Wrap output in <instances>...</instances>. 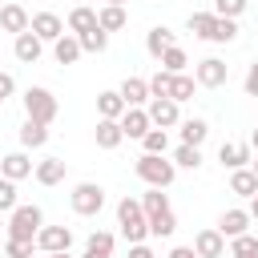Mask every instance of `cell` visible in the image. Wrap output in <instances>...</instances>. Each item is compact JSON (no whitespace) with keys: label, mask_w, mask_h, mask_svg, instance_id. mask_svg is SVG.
<instances>
[{"label":"cell","mask_w":258,"mask_h":258,"mask_svg":"<svg viewBox=\"0 0 258 258\" xmlns=\"http://www.w3.org/2000/svg\"><path fill=\"white\" fill-rule=\"evenodd\" d=\"M133 173H137L145 185H157V189H165V185H173V177H177V165H173L165 153H141V157L133 161Z\"/></svg>","instance_id":"1"},{"label":"cell","mask_w":258,"mask_h":258,"mask_svg":"<svg viewBox=\"0 0 258 258\" xmlns=\"http://www.w3.org/2000/svg\"><path fill=\"white\" fill-rule=\"evenodd\" d=\"M117 226H121V238L133 246V242H145L149 238V226H145V210H141V202L137 198H121L117 202Z\"/></svg>","instance_id":"2"},{"label":"cell","mask_w":258,"mask_h":258,"mask_svg":"<svg viewBox=\"0 0 258 258\" xmlns=\"http://www.w3.org/2000/svg\"><path fill=\"white\" fill-rule=\"evenodd\" d=\"M44 226V214H40V206H16L12 214H8V222H4V238H20V242H36V230Z\"/></svg>","instance_id":"3"},{"label":"cell","mask_w":258,"mask_h":258,"mask_svg":"<svg viewBox=\"0 0 258 258\" xmlns=\"http://www.w3.org/2000/svg\"><path fill=\"white\" fill-rule=\"evenodd\" d=\"M69 206H73V214H81V218H97V214L105 210V189H101L97 181H77L73 194H69Z\"/></svg>","instance_id":"4"},{"label":"cell","mask_w":258,"mask_h":258,"mask_svg":"<svg viewBox=\"0 0 258 258\" xmlns=\"http://www.w3.org/2000/svg\"><path fill=\"white\" fill-rule=\"evenodd\" d=\"M24 117H32V121H40V125H52V121H56V97H52L44 85L24 89Z\"/></svg>","instance_id":"5"},{"label":"cell","mask_w":258,"mask_h":258,"mask_svg":"<svg viewBox=\"0 0 258 258\" xmlns=\"http://www.w3.org/2000/svg\"><path fill=\"white\" fill-rule=\"evenodd\" d=\"M194 81H198V89H222L230 81V64L222 56H206L194 64Z\"/></svg>","instance_id":"6"},{"label":"cell","mask_w":258,"mask_h":258,"mask_svg":"<svg viewBox=\"0 0 258 258\" xmlns=\"http://www.w3.org/2000/svg\"><path fill=\"white\" fill-rule=\"evenodd\" d=\"M145 113H149V121H153L157 129H173V125L181 121V105L169 101V97H149Z\"/></svg>","instance_id":"7"},{"label":"cell","mask_w":258,"mask_h":258,"mask_svg":"<svg viewBox=\"0 0 258 258\" xmlns=\"http://www.w3.org/2000/svg\"><path fill=\"white\" fill-rule=\"evenodd\" d=\"M73 246V230L69 226H40L36 230V250L40 254H56V250H69Z\"/></svg>","instance_id":"8"},{"label":"cell","mask_w":258,"mask_h":258,"mask_svg":"<svg viewBox=\"0 0 258 258\" xmlns=\"http://www.w3.org/2000/svg\"><path fill=\"white\" fill-rule=\"evenodd\" d=\"M149 129H153V121H149L145 105H129V109L121 113V133H125L129 141H141V137H145Z\"/></svg>","instance_id":"9"},{"label":"cell","mask_w":258,"mask_h":258,"mask_svg":"<svg viewBox=\"0 0 258 258\" xmlns=\"http://www.w3.org/2000/svg\"><path fill=\"white\" fill-rule=\"evenodd\" d=\"M32 157L24 153V149H12V153H4L0 157V177H8V181H24V177H32Z\"/></svg>","instance_id":"10"},{"label":"cell","mask_w":258,"mask_h":258,"mask_svg":"<svg viewBox=\"0 0 258 258\" xmlns=\"http://www.w3.org/2000/svg\"><path fill=\"white\" fill-rule=\"evenodd\" d=\"M250 157H254L250 141H222V145H218L222 169H242V165H250Z\"/></svg>","instance_id":"11"},{"label":"cell","mask_w":258,"mask_h":258,"mask_svg":"<svg viewBox=\"0 0 258 258\" xmlns=\"http://www.w3.org/2000/svg\"><path fill=\"white\" fill-rule=\"evenodd\" d=\"M194 254L198 258H226V238L218 234V226L194 234Z\"/></svg>","instance_id":"12"},{"label":"cell","mask_w":258,"mask_h":258,"mask_svg":"<svg viewBox=\"0 0 258 258\" xmlns=\"http://www.w3.org/2000/svg\"><path fill=\"white\" fill-rule=\"evenodd\" d=\"M254 222H250V214L242 210V206H234V210H222V218H218V234L230 242V238H238V234H246Z\"/></svg>","instance_id":"13"},{"label":"cell","mask_w":258,"mask_h":258,"mask_svg":"<svg viewBox=\"0 0 258 258\" xmlns=\"http://www.w3.org/2000/svg\"><path fill=\"white\" fill-rule=\"evenodd\" d=\"M28 8L24 4H0V32H12V36H20V32H28Z\"/></svg>","instance_id":"14"},{"label":"cell","mask_w":258,"mask_h":258,"mask_svg":"<svg viewBox=\"0 0 258 258\" xmlns=\"http://www.w3.org/2000/svg\"><path fill=\"white\" fill-rule=\"evenodd\" d=\"M28 28L44 40V44H52L60 32H64V20L56 16V12H32V20H28Z\"/></svg>","instance_id":"15"},{"label":"cell","mask_w":258,"mask_h":258,"mask_svg":"<svg viewBox=\"0 0 258 258\" xmlns=\"http://www.w3.org/2000/svg\"><path fill=\"white\" fill-rule=\"evenodd\" d=\"M12 52H16V60H20V64H36V60L44 56V40H40V36L28 28V32H20V36H16Z\"/></svg>","instance_id":"16"},{"label":"cell","mask_w":258,"mask_h":258,"mask_svg":"<svg viewBox=\"0 0 258 258\" xmlns=\"http://www.w3.org/2000/svg\"><path fill=\"white\" fill-rule=\"evenodd\" d=\"M85 52H81V40L73 36V32H60L56 40H52V60L56 64H77Z\"/></svg>","instance_id":"17"},{"label":"cell","mask_w":258,"mask_h":258,"mask_svg":"<svg viewBox=\"0 0 258 258\" xmlns=\"http://www.w3.org/2000/svg\"><path fill=\"white\" fill-rule=\"evenodd\" d=\"M93 137H97V149H117V145L125 141V133H121V121H113V117H97V129H93Z\"/></svg>","instance_id":"18"},{"label":"cell","mask_w":258,"mask_h":258,"mask_svg":"<svg viewBox=\"0 0 258 258\" xmlns=\"http://www.w3.org/2000/svg\"><path fill=\"white\" fill-rule=\"evenodd\" d=\"M32 177H36L40 185H60V181H64V157H44V161H36V165H32Z\"/></svg>","instance_id":"19"},{"label":"cell","mask_w":258,"mask_h":258,"mask_svg":"<svg viewBox=\"0 0 258 258\" xmlns=\"http://www.w3.org/2000/svg\"><path fill=\"white\" fill-rule=\"evenodd\" d=\"M117 93H121L125 105H149V81L145 77H125Z\"/></svg>","instance_id":"20"},{"label":"cell","mask_w":258,"mask_h":258,"mask_svg":"<svg viewBox=\"0 0 258 258\" xmlns=\"http://www.w3.org/2000/svg\"><path fill=\"white\" fill-rule=\"evenodd\" d=\"M173 44H177V36H173L165 24H157V28H149V32H145V52H149L153 60H157L165 48H173Z\"/></svg>","instance_id":"21"},{"label":"cell","mask_w":258,"mask_h":258,"mask_svg":"<svg viewBox=\"0 0 258 258\" xmlns=\"http://www.w3.org/2000/svg\"><path fill=\"white\" fill-rule=\"evenodd\" d=\"M177 129H181V145H206V137H210V125L202 121V117H185V121H177Z\"/></svg>","instance_id":"22"},{"label":"cell","mask_w":258,"mask_h":258,"mask_svg":"<svg viewBox=\"0 0 258 258\" xmlns=\"http://www.w3.org/2000/svg\"><path fill=\"white\" fill-rule=\"evenodd\" d=\"M230 194H238V198H254V194H258V177H254L250 165L230 169Z\"/></svg>","instance_id":"23"},{"label":"cell","mask_w":258,"mask_h":258,"mask_svg":"<svg viewBox=\"0 0 258 258\" xmlns=\"http://www.w3.org/2000/svg\"><path fill=\"white\" fill-rule=\"evenodd\" d=\"M97 24H101L105 32H121V28L129 24V16H125L121 4H101V8H97Z\"/></svg>","instance_id":"24"},{"label":"cell","mask_w":258,"mask_h":258,"mask_svg":"<svg viewBox=\"0 0 258 258\" xmlns=\"http://www.w3.org/2000/svg\"><path fill=\"white\" fill-rule=\"evenodd\" d=\"M89 28H97V8L77 4V8L69 12V32H73V36H81V32H89Z\"/></svg>","instance_id":"25"},{"label":"cell","mask_w":258,"mask_h":258,"mask_svg":"<svg viewBox=\"0 0 258 258\" xmlns=\"http://www.w3.org/2000/svg\"><path fill=\"white\" fill-rule=\"evenodd\" d=\"M129 105L121 101V93L117 89H105V93H97V113L101 117H113V121H121V113H125Z\"/></svg>","instance_id":"26"},{"label":"cell","mask_w":258,"mask_h":258,"mask_svg":"<svg viewBox=\"0 0 258 258\" xmlns=\"http://www.w3.org/2000/svg\"><path fill=\"white\" fill-rule=\"evenodd\" d=\"M44 141H48V125L24 117V125H20V145H24V149H40Z\"/></svg>","instance_id":"27"},{"label":"cell","mask_w":258,"mask_h":258,"mask_svg":"<svg viewBox=\"0 0 258 258\" xmlns=\"http://www.w3.org/2000/svg\"><path fill=\"white\" fill-rule=\"evenodd\" d=\"M194 89H198V81L194 77H185V73H169V101H194Z\"/></svg>","instance_id":"28"},{"label":"cell","mask_w":258,"mask_h":258,"mask_svg":"<svg viewBox=\"0 0 258 258\" xmlns=\"http://www.w3.org/2000/svg\"><path fill=\"white\" fill-rule=\"evenodd\" d=\"M137 202H141L145 218H153V214H165V210H173V206H169V198H165V194H161L157 185H149V189H145V194H141Z\"/></svg>","instance_id":"29"},{"label":"cell","mask_w":258,"mask_h":258,"mask_svg":"<svg viewBox=\"0 0 258 258\" xmlns=\"http://www.w3.org/2000/svg\"><path fill=\"white\" fill-rule=\"evenodd\" d=\"M113 246H117V238H113L109 230H93V234L85 238V250H89V254H101V258H113Z\"/></svg>","instance_id":"30"},{"label":"cell","mask_w":258,"mask_h":258,"mask_svg":"<svg viewBox=\"0 0 258 258\" xmlns=\"http://www.w3.org/2000/svg\"><path fill=\"white\" fill-rule=\"evenodd\" d=\"M145 226H149V234H153V238H173V230H177V218H173V210H165V214H153V218H145Z\"/></svg>","instance_id":"31"},{"label":"cell","mask_w":258,"mask_h":258,"mask_svg":"<svg viewBox=\"0 0 258 258\" xmlns=\"http://www.w3.org/2000/svg\"><path fill=\"white\" fill-rule=\"evenodd\" d=\"M77 40H81V52H105V48H109V32H105L101 24L89 28V32H81Z\"/></svg>","instance_id":"32"},{"label":"cell","mask_w":258,"mask_h":258,"mask_svg":"<svg viewBox=\"0 0 258 258\" xmlns=\"http://www.w3.org/2000/svg\"><path fill=\"white\" fill-rule=\"evenodd\" d=\"M169 161H173L177 169H202V149H198V145H177Z\"/></svg>","instance_id":"33"},{"label":"cell","mask_w":258,"mask_h":258,"mask_svg":"<svg viewBox=\"0 0 258 258\" xmlns=\"http://www.w3.org/2000/svg\"><path fill=\"white\" fill-rule=\"evenodd\" d=\"M214 20H218L214 12H189V20H185V24H189V32H194L198 40H210V32H214Z\"/></svg>","instance_id":"34"},{"label":"cell","mask_w":258,"mask_h":258,"mask_svg":"<svg viewBox=\"0 0 258 258\" xmlns=\"http://www.w3.org/2000/svg\"><path fill=\"white\" fill-rule=\"evenodd\" d=\"M210 40H214V44H230V40H238V20H230V16H218V20H214V32H210Z\"/></svg>","instance_id":"35"},{"label":"cell","mask_w":258,"mask_h":258,"mask_svg":"<svg viewBox=\"0 0 258 258\" xmlns=\"http://www.w3.org/2000/svg\"><path fill=\"white\" fill-rule=\"evenodd\" d=\"M157 60H161V69H165V73H185V64H189V56H185V48H181V44L165 48Z\"/></svg>","instance_id":"36"},{"label":"cell","mask_w":258,"mask_h":258,"mask_svg":"<svg viewBox=\"0 0 258 258\" xmlns=\"http://www.w3.org/2000/svg\"><path fill=\"white\" fill-rule=\"evenodd\" d=\"M141 149H145V153H169V129H157V125H153V129L141 137Z\"/></svg>","instance_id":"37"},{"label":"cell","mask_w":258,"mask_h":258,"mask_svg":"<svg viewBox=\"0 0 258 258\" xmlns=\"http://www.w3.org/2000/svg\"><path fill=\"white\" fill-rule=\"evenodd\" d=\"M16 206H20V198H16V181L0 177V214H12Z\"/></svg>","instance_id":"38"},{"label":"cell","mask_w":258,"mask_h":258,"mask_svg":"<svg viewBox=\"0 0 258 258\" xmlns=\"http://www.w3.org/2000/svg\"><path fill=\"white\" fill-rule=\"evenodd\" d=\"M246 4H250V0H214V16H230V20H238V16L246 12Z\"/></svg>","instance_id":"39"},{"label":"cell","mask_w":258,"mask_h":258,"mask_svg":"<svg viewBox=\"0 0 258 258\" xmlns=\"http://www.w3.org/2000/svg\"><path fill=\"white\" fill-rule=\"evenodd\" d=\"M36 242H20V238H4V254L8 258H32Z\"/></svg>","instance_id":"40"},{"label":"cell","mask_w":258,"mask_h":258,"mask_svg":"<svg viewBox=\"0 0 258 258\" xmlns=\"http://www.w3.org/2000/svg\"><path fill=\"white\" fill-rule=\"evenodd\" d=\"M242 89H246V97H258V60L246 69V77H242Z\"/></svg>","instance_id":"41"},{"label":"cell","mask_w":258,"mask_h":258,"mask_svg":"<svg viewBox=\"0 0 258 258\" xmlns=\"http://www.w3.org/2000/svg\"><path fill=\"white\" fill-rule=\"evenodd\" d=\"M12 93H16V77H12V73H0V105H4Z\"/></svg>","instance_id":"42"},{"label":"cell","mask_w":258,"mask_h":258,"mask_svg":"<svg viewBox=\"0 0 258 258\" xmlns=\"http://www.w3.org/2000/svg\"><path fill=\"white\" fill-rule=\"evenodd\" d=\"M129 258H157V254H153L145 242H133V246H129Z\"/></svg>","instance_id":"43"},{"label":"cell","mask_w":258,"mask_h":258,"mask_svg":"<svg viewBox=\"0 0 258 258\" xmlns=\"http://www.w3.org/2000/svg\"><path fill=\"white\" fill-rule=\"evenodd\" d=\"M169 258H198V254H194V246H173Z\"/></svg>","instance_id":"44"},{"label":"cell","mask_w":258,"mask_h":258,"mask_svg":"<svg viewBox=\"0 0 258 258\" xmlns=\"http://www.w3.org/2000/svg\"><path fill=\"white\" fill-rule=\"evenodd\" d=\"M246 202H250V206H246V214H250V222H258V194H254V198H246Z\"/></svg>","instance_id":"45"},{"label":"cell","mask_w":258,"mask_h":258,"mask_svg":"<svg viewBox=\"0 0 258 258\" xmlns=\"http://www.w3.org/2000/svg\"><path fill=\"white\" fill-rule=\"evenodd\" d=\"M250 149L258 153V125H254V133H250Z\"/></svg>","instance_id":"46"},{"label":"cell","mask_w":258,"mask_h":258,"mask_svg":"<svg viewBox=\"0 0 258 258\" xmlns=\"http://www.w3.org/2000/svg\"><path fill=\"white\" fill-rule=\"evenodd\" d=\"M44 258H73L69 250H56V254H44Z\"/></svg>","instance_id":"47"},{"label":"cell","mask_w":258,"mask_h":258,"mask_svg":"<svg viewBox=\"0 0 258 258\" xmlns=\"http://www.w3.org/2000/svg\"><path fill=\"white\" fill-rule=\"evenodd\" d=\"M250 169H254V177H258V157H250Z\"/></svg>","instance_id":"48"},{"label":"cell","mask_w":258,"mask_h":258,"mask_svg":"<svg viewBox=\"0 0 258 258\" xmlns=\"http://www.w3.org/2000/svg\"><path fill=\"white\" fill-rule=\"evenodd\" d=\"M230 258H258V254H230Z\"/></svg>","instance_id":"49"},{"label":"cell","mask_w":258,"mask_h":258,"mask_svg":"<svg viewBox=\"0 0 258 258\" xmlns=\"http://www.w3.org/2000/svg\"><path fill=\"white\" fill-rule=\"evenodd\" d=\"M81 258H101V254H89V250H85V254H81Z\"/></svg>","instance_id":"50"},{"label":"cell","mask_w":258,"mask_h":258,"mask_svg":"<svg viewBox=\"0 0 258 258\" xmlns=\"http://www.w3.org/2000/svg\"><path fill=\"white\" fill-rule=\"evenodd\" d=\"M105 4H121V8H125V0H105Z\"/></svg>","instance_id":"51"},{"label":"cell","mask_w":258,"mask_h":258,"mask_svg":"<svg viewBox=\"0 0 258 258\" xmlns=\"http://www.w3.org/2000/svg\"><path fill=\"white\" fill-rule=\"evenodd\" d=\"M0 234H4V218H0Z\"/></svg>","instance_id":"52"},{"label":"cell","mask_w":258,"mask_h":258,"mask_svg":"<svg viewBox=\"0 0 258 258\" xmlns=\"http://www.w3.org/2000/svg\"><path fill=\"white\" fill-rule=\"evenodd\" d=\"M81 4H89V0H81Z\"/></svg>","instance_id":"53"}]
</instances>
